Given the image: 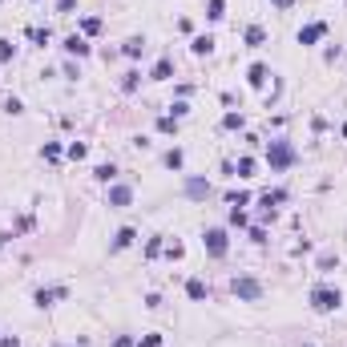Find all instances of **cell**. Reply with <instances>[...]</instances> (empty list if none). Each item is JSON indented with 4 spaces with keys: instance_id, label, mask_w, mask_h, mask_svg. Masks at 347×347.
<instances>
[{
    "instance_id": "1",
    "label": "cell",
    "mask_w": 347,
    "mask_h": 347,
    "mask_svg": "<svg viewBox=\"0 0 347 347\" xmlns=\"http://www.w3.org/2000/svg\"><path fill=\"white\" fill-rule=\"evenodd\" d=\"M343 299H339V291H331V287H315L311 291V307L315 311H335Z\"/></svg>"
},
{
    "instance_id": "2",
    "label": "cell",
    "mask_w": 347,
    "mask_h": 347,
    "mask_svg": "<svg viewBox=\"0 0 347 347\" xmlns=\"http://www.w3.org/2000/svg\"><path fill=\"white\" fill-rule=\"evenodd\" d=\"M267 157H271V166H275V170H282V166H291V162H295V153H291V145H282V141H271Z\"/></svg>"
},
{
    "instance_id": "3",
    "label": "cell",
    "mask_w": 347,
    "mask_h": 347,
    "mask_svg": "<svg viewBox=\"0 0 347 347\" xmlns=\"http://www.w3.org/2000/svg\"><path fill=\"white\" fill-rule=\"evenodd\" d=\"M206 250H210L214 259H222L226 255V234L222 230H206Z\"/></svg>"
},
{
    "instance_id": "4",
    "label": "cell",
    "mask_w": 347,
    "mask_h": 347,
    "mask_svg": "<svg viewBox=\"0 0 347 347\" xmlns=\"http://www.w3.org/2000/svg\"><path fill=\"white\" fill-rule=\"evenodd\" d=\"M234 295H238V299H259L263 287H259L255 278H234Z\"/></svg>"
},
{
    "instance_id": "5",
    "label": "cell",
    "mask_w": 347,
    "mask_h": 347,
    "mask_svg": "<svg viewBox=\"0 0 347 347\" xmlns=\"http://www.w3.org/2000/svg\"><path fill=\"white\" fill-rule=\"evenodd\" d=\"M327 33V24H307V28H299V45H315Z\"/></svg>"
},
{
    "instance_id": "6",
    "label": "cell",
    "mask_w": 347,
    "mask_h": 347,
    "mask_svg": "<svg viewBox=\"0 0 347 347\" xmlns=\"http://www.w3.org/2000/svg\"><path fill=\"white\" fill-rule=\"evenodd\" d=\"M130 198H134L130 186H113L109 190V206H130Z\"/></svg>"
},
{
    "instance_id": "7",
    "label": "cell",
    "mask_w": 347,
    "mask_h": 347,
    "mask_svg": "<svg viewBox=\"0 0 347 347\" xmlns=\"http://www.w3.org/2000/svg\"><path fill=\"white\" fill-rule=\"evenodd\" d=\"M263 41H267V33H263L259 24H250V28H246V45H250V49H259Z\"/></svg>"
},
{
    "instance_id": "8",
    "label": "cell",
    "mask_w": 347,
    "mask_h": 347,
    "mask_svg": "<svg viewBox=\"0 0 347 347\" xmlns=\"http://www.w3.org/2000/svg\"><path fill=\"white\" fill-rule=\"evenodd\" d=\"M186 295H190V299H206V282L202 278H190V282H186Z\"/></svg>"
},
{
    "instance_id": "9",
    "label": "cell",
    "mask_w": 347,
    "mask_h": 347,
    "mask_svg": "<svg viewBox=\"0 0 347 347\" xmlns=\"http://www.w3.org/2000/svg\"><path fill=\"white\" fill-rule=\"evenodd\" d=\"M186 194H190V198H202V194H206V182H202V178H190V182H186Z\"/></svg>"
},
{
    "instance_id": "10",
    "label": "cell",
    "mask_w": 347,
    "mask_h": 347,
    "mask_svg": "<svg viewBox=\"0 0 347 347\" xmlns=\"http://www.w3.org/2000/svg\"><path fill=\"white\" fill-rule=\"evenodd\" d=\"M65 49H69V53H77V57H85V53H89V45H85L81 37H69V41H65Z\"/></svg>"
},
{
    "instance_id": "11",
    "label": "cell",
    "mask_w": 347,
    "mask_h": 347,
    "mask_svg": "<svg viewBox=\"0 0 347 347\" xmlns=\"http://www.w3.org/2000/svg\"><path fill=\"white\" fill-rule=\"evenodd\" d=\"M250 85H263L267 81V65H250V77H246Z\"/></svg>"
},
{
    "instance_id": "12",
    "label": "cell",
    "mask_w": 347,
    "mask_h": 347,
    "mask_svg": "<svg viewBox=\"0 0 347 347\" xmlns=\"http://www.w3.org/2000/svg\"><path fill=\"white\" fill-rule=\"evenodd\" d=\"M134 238H138V234H134V226H125V230H117V242H113V246L121 250V246H130Z\"/></svg>"
},
{
    "instance_id": "13",
    "label": "cell",
    "mask_w": 347,
    "mask_h": 347,
    "mask_svg": "<svg viewBox=\"0 0 347 347\" xmlns=\"http://www.w3.org/2000/svg\"><path fill=\"white\" fill-rule=\"evenodd\" d=\"M61 295H65V291H37V303H41V307H49V303H53V299H61Z\"/></svg>"
},
{
    "instance_id": "14",
    "label": "cell",
    "mask_w": 347,
    "mask_h": 347,
    "mask_svg": "<svg viewBox=\"0 0 347 347\" xmlns=\"http://www.w3.org/2000/svg\"><path fill=\"white\" fill-rule=\"evenodd\" d=\"M210 49H214L210 37H194V53H210Z\"/></svg>"
},
{
    "instance_id": "15",
    "label": "cell",
    "mask_w": 347,
    "mask_h": 347,
    "mask_svg": "<svg viewBox=\"0 0 347 347\" xmlns=\"http://www.w3.org/2000/svg\"><path fill=\"white\" fill-rule=\"evenodd\" d=\"M222 125H226V130H242V113H226Z\"/></svg>"
},
{
    "instance_id": "16",
    "label": "cell",
    "mask_w": 347,
    "mask_h": 347,
    "mask_svg": "<svg viewBox=\"0 0 347 347\" xmlns=\"http://www.w3.org/2000/svg\"><path fill=\"white\" fill-rule=\"evenodd\" d=\"M153 77H157V81H166V77H170V61H157V69H153Z\"/></svg>"
},
{
    "instance_id": "17",
    "label": "cell",
    "mask_w": 347,
    "mask_h": 347,
    "mask_svg": "<svg viewBox=\"0 0 347 347\" xmlns=\"http://www.w3.org/2000/svg\"><path fill=\"white\" fill-rule=\"evenodd\" d=\"M166 166H174V170L182 166V149H170V153H166Z\"/></svg>"
},
{
    "instance_id": "18",
    "label": "cell",
    "mask_w": 347,
    "mask_h": 347,
    "mask_svg": "<svg viewBox=\"0 0 347 347\" xmlns=\"http://www.w3.org/2000/svg\"><path fill=\"white\" fill-rule=\"evenodd\" d=\"M93 174H97V178H101V182H109V178H113V174H117V170H113V166H97V170H93Z\"/></svg>"
},
{
    "instance_id": "19",
    "label": "cell",
    "mask_w": 347,
    "mask_h": 347,
    "mask_svg": "<svg viewBox=\"0 0 347 347\" xmlns=\"http://www.w3.org/2000/svg\"><path fill=\"white\" fill-rule=\"evenodd\" d=\"M121 89L130 93V89H138V73H125V81H121Z\"/></svg>"
},
{
    "instance_id": "20",
    "label": "cell",
    "mask_w": 347,
    "mask_h": 347,
    "mask_svg": "<svg viewBox=\"0 0 347 347\" xmlns=\"http://www.w3.org/2000/svg\"><path fill=\"white\" fill-rule=\"evenodd\" d=\"M141 53V41H125V57H138Z\"/></svg>"
},
{
    "instance_id": "21",
    "label": "cell",
    "mask_w": 347,
    "mask_h": 347,
    "mask_svg": "<svg viewBox=\"0 0 347 347\" xmlns=\"http://www.w3.org/2000/svg\"><path fill=\"white\" fill-rule=\"evenodd\" d=\"M250 170H255V162H250V157H242V162H238V174H242V178H250Z\"/></svg>"
},
{
    "instance_id": "22",
    "label": "cell",
    "mask_w": 347,
    "mask_h": 347,
    "mask_svg": "<svg viewBox=\"0 0 347 347\" xmlns=\"http://www.w3.org/2000/svg\"><path fill=\"white\" fill-rule=\"evenodd\" d=\"M210 16H214V20L222 16V0H210Z\"/></svg>"
},
{
    "instance_id": "23",
    "label": "cell",
    "mask_w": 347,
    "mask_h": 347,
    "mask_svg": "<svg viewBox=\"0 0 347 347\" xmlns=\"http://www.w3.org/2000/svg\"><path fill=\"white\" fill-rule=\"evenodd\" d=\"M8 57H12V45H8V41H0V61H8Z\"/></svg>"
},
{
    "instance_id": "24",
    "label": "cell",
    "mask_w": 347,
    "mask_h": 347,
    "mask_svg": "<svg viewBox=\"0 0 347 347\" xmlns=\"http://www.w3.org/2000/svg\"><path fill=\"white\" fill-rule=\"evenodd\" d=\"M0 347H20V343L16 339H0Z\"/></svg>"
},
{
    "instance_id": "25",
    "label": "cell",
    "mask_w": 347,
    "mask_h": 347,
    "mask_svg": "<svg viewBox=\"0 0 347 347\" xmlns=\"http://www.w3.org/2000/svg\"><path fill=\"white\" fill-rule=\"evenodd\" d=\"M343 138H347V121H343Z\"/></svg>"
},
{
    "instance_id": "26",
    "label": "cell",
    "mask_w": 347,
    "mask_h": 347,
    "mask_svg": "<svg viewBox=\"0 0 347 347\" xmlns=\"http://www.w3.org/2000/svg\"><path fill=\"white\" fill-rule=\"evenodd\" d=\"M275 4H287V0H275Z\"/></svg>"
}]
</instances>
